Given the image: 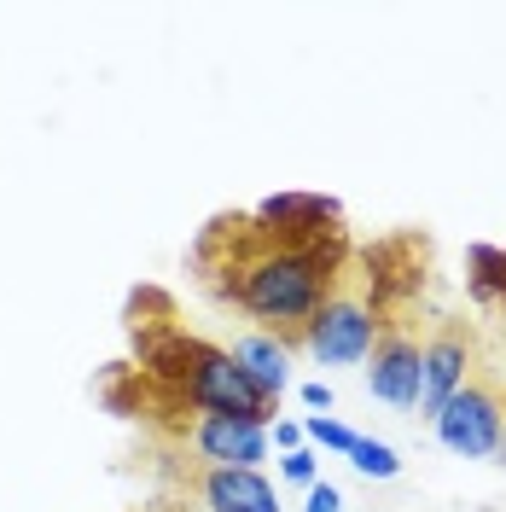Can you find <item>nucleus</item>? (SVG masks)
Returning a JSON list of instances; mask_svg holds the SVG:
<instances>
[{
    "instance_id": "obj_1",
    "label": "nucleus",
    "mask_w": 506,
    "mask_h": 512,
    "mask_svg": "<svg viewBox=\"0 0 506 512\" xmlns=\"http://www.w3.org/2000/svg\"><path fill=\"white\" fill-rule=\"evenodd\" d=\"M222 239H233V256L222 268H210V286L222 291L233 309H245L251 320H262L268 338H303V326L326 303V291L344 280L349 268V245L344 233L320 239V245H274L256 233L251 216L216 222Z\"/></svg>"
},
{
    "instance_id": "obj_2",
    "label": "nucleus",
    "mask_w": 506,
    "mask_h": 512,
    "mask_svg": "<svg viewBox=\"0 0 506 512\" xmlns=\"http://www.w3.org/2000/svg\"><path fill=\"white\" fill-rule=\"evenodd\" d=\"M384 332V315L367 303V291H361V274H349L326 291V303H320L315 315H309V326H303V350L315 355L320 367H361L367 355H373V344H379Z\"/></svg>"
},
{
    "instance_id": "obj_3",
    "label": "nucleus",
    "mask_w": 506,
    "mask_h": 512,
    "mask_svg": "<svg viewBox=\"0 0 506 512\" xmlns=\"http://www.w3.org/2000/svg\"><path fill=\"white\" fill-rule=\"evenodd\" d=\"M437 437H443L448 454H466V460H483L495 454L506 437V390L489 379H466L443 408L431 414Z\"/></svg>"
},
{
    "instance_id": "obj_4",
    "label": "nucleus",
    "mask_w": 506,
    "mask_h": 512,
    "mask_svg": "<svg viewBox=\"0 0 506 512\" xmlns=\"http://www.w3.org/2000/svg\"><path fill=\"white\" fill-rule=\"evenodd\" d=\"M251 222L274 245H320V239L344 233V204L320 198V192H274L251 210Z\"/></svg>"
},
{
    "instance_id": "obj_5",
    "label": "nucleus",
    "mask_w": 506,
    "mask_h": 512,
    "mask_svg": "<svg viewBox=\"0 0 506 512\" xmlns=\"http://www.w3.org/2000/svg\"><path fill=\"white\" fill-rule=\"evenodd\" d=\"M367 390L390 408H419L425 390V344L408 332V320H384L379 344L367 355Z\"/></svg>"
},
{
    "instance_id": "obj_6",
    "label": "nucleus",
    "mask_w": 506,
    "mask_h": 512,
    "mask_svg": "<svg viewBox=\"0 0 506 512\" xmlns=\"http://www.w3.org/2000/svg\"><path fill=\"white\" fill-rule=\"evenodd\" d=\"M187 448L198 454V466H233V472H262V460L274 454L268 425L239 419V414H192Z\"/></svg>"
},
{
    "instance_id": "obj_7",
    "label": "nucleus",
    "mask_w": 506,
    "mask_h": 512,
    "mask_svg": "<svg viewBox=\"0 0 506 512\" xmlns=\"http://www.w3.org/2000/svg\"><path fill=\"white\" fill-rule=\"evenodd\" d=\"M192 495L204 512H280V489L262 472H233V466H198Z\"/></svg>"
},
{
    "instance_id": "obj_8",
    "label": "nucleus",
    "mask_w": 506,
    "mask_h": 512,
    "mask_svg": "<svg viewBox=\"0 0 506 512\" xmlns=\"http://www.w3.org/2000/svg\"><path fill=\"white\" fill-rule=\"evenodd\" d=\"M466 379H472V338H466L460 326L431 332V344H425V390H419V414L431 419Z\"/></svg>"
},
{
    "instance_id": "obj_9",
    "label": "nucleus",
    "mask_w": 506,
    "mask_h": 512,
    "mask_svg": "<svg viewBox=\"0 0 506 512\" xmlns=\"http://www.w3.org/2000/svg\"><path fill=\"white\" fill-rule=\"evenodd\" d=\"M233 361L251 373V384L262 390V396H274L280 402L285 390H291V344H280V338H268V332H245V338H233Z\"/></svg>"
},
{
    "instance_id": "obj_10",
    "label": "nucleus",
    "mask_w": 506,
    "mask_h": 512,
    "mask_svg": "<svg viewBox=\"0 0 506 512\" xmlns=\"http://www.w3.org/2000/svg\"><path fill=\"white\" fill-rule=\"evenodd\" d=\"M466 280H472V297L477 303H501L506 291V245H472L466 251Z\"/></svg>"
},
{
    "instance_id": "obj_11",
    "label": "nucleus",
    "mask_w": 506,
    "mask_h": 512,
    "mask_svg": "<svg viewBox=\"0 0 506 512\" xmlns=\"http://www.w3.org/2000/svg\"><path fill=\"white\" fill-rule=\"evenodd\" d=\"M349 466H355L361 478L390 483L396 472H402V454H396L390 443H379V437H355V448H349Z\"/></svg>"
},
{
    "instance_id": "obj_12",
    "label": "nucleus",
    "mask_w": 506,
    "mask_h": 512,
    "mask_svg": "<svg viewBox=\"0 0 506 512\" xmlns=\"http://www.w3.org/2000/svg\"><path fill=\"white\" fill-rule=\"evenodd\" d=\"M303 437L315 448H326V454H349L355 448V431H349L344 419H332V414H309L303 419Z\"/></svg>"
},
{
    "instance_id": "obj_13",
    "label": "nucleus",
    "mask_w": 506,
    "mask_h": 512,
    "mask_svg": "<svg viewBox=\"0 0 506 512\" xmlns=\"http://www.w3.org/2000/svg\"><path fill=\"white\" fill-rule=\"evenodd\" d=\"M280 478L285 483H303V489H309V483H320V454L309 443L291 448V454H280Z\"/></svg>"
},
{
    "instance_id": "obj_14",
    "label": "nucleus",
    "mask_w": 506,
    "mask_h": 512,
    "mask_svg": "<svg viewBox=\"0 0 506 512\" xmlns=\"http://www.w3.org/2000/svg\"><path fill=\"white\" fill-rule=\"evenodd\" d=\"M268 443L280 448V454L303 448V443H309V437H303V419H274V425H268Z\"/></svg>"
},
{
    "instance_id": "obj_15",
    "label": "nucleus",
    "mask_w": 506,
    "mask_h": 512,
    "mask_svg": "<svg viewBox=\"0 0 506 512\" xmlns=\"http://www.w3.org/2000/svg\"><path fill=\"white\" fill-rule=\"evenodd\" d=\"M303 512H344V495H338V483H309V501H303Z\"/></svg>"
},
{
    "instance_id": "obj_16",
    "label": "nucleus",
    "mask_w": 506,
    "mask_h": 512,
    "mask_svg": "<svg viewBox=\"0 0 506 512\" xmlns=\"http://www.w3.org/2000/svg\"><path fill=\"white\" fill-rule=\"evenodd\" d=\"M297 396H303V408H309V414H332V402H338V396H332V384H326V379H309L303 390H297Z\"/></svg>"
},
{
    "instance_id": "obj_17",
    "label": "nucleus",
    "mask_w": 506,
    "mask_h": 512,
    "mask_svg": "<svg viewBox=\"0 0 506 512\" xmlns=\"http://www.w3.org/2000/svg\"><path fill=\"white\" fill-rule=\"evenodd\" d=\"M501 309H506V291H501Z\"/></svg>"
}]
</instances>
